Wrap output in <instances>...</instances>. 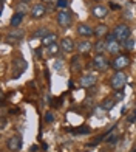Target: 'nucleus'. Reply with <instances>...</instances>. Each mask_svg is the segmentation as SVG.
I'll list each match as a JSON object with an SVG mask.
<instances>
[{"instance_id":"25","label":"nucleus","mask_w":136,"mask_h":152,"mask_svg":"<svg viewBox=\"0 0 136 152\" xmlns=\"http://www.w3.org/2000/svg\"><path fill=\"white\" fill-rule=\"evenodd\" d=\"M113 98L116 99V102L118 101H122V98H124V90H122V88H121V90H116V93H114Z\"/></svg>"},{"instance_id":"33","label":"nucleus","mask_w":136,"mask_h":152,"mask_svg":"<svg viewBox=\"0 0 136 152\" xmlns=\"http://www.w3.org/2000/svg\"><path fill=\"white\" fill-rule=\"evenodd\" d=\"M37 151H39V146H33L31 148V152H37Z\"/></svg>"},{"instance_id":"9","label":"nucleus","mask_w":136,"mask_h":152,"mask_svg":"<svg viewBox=\"0 0 136 152\" xmlns=\"http://www.w3.org/2000/svg\"><path fill=\"white\" fill-rule=\"evenodd\" d=\"M105 44H107V51L110 53V54H118L119 53V50H121L119 40L111 39V40H105Z\"/></svg>"},{"instance_id":"10","label":"nucleus","mask_w":136,"mask_h":152,"mask_svg":"<svg viewBox=\"0 0 136 152\" xmlns=\"http://www.w3.org/2000/svg\"><path fill=\"white\" fill-rule=\"evenodd\" d=\"M45 11H46L45 6L37 3V5H34L31 8V16H33V19H42L45 16Z\"/></svg>"},{"instance_id":"31","label":"nucleus","mask_w":136,"mask_h":152,"mask_svg":"<svg viewBox=\"0 0 136 152\" xmlns=\"http://www.w3.org/2000/svg\"><path fill=\"white\" fill-rule=\"evenodd\" d=\"M9 37H22V33H11Z\"/></svg>"},{"instance_id":"36","label":"nucleus","mask_w":136,"mask_h":152,"mask_svg":"<svg viewBox=\"0 0 136 152\" xmlns=\"http://www.w3.org/2000/svg\"><path fill=\"white\" fill-rule=\"evenodd\" d=\"M133 152H136V149H133Z\"/></svg>"},{"instance_id":"15","label":"nucleus","mask_w":136,"mask_h":152,"mask_svg":"<svg viewBox=\"0 0 136 152\" xmlns=\"http://www.w3.org/2000/svg\"><path fill=\"white\" fill-rule=\"evenodd\" d=\"M22 20H23V14H22V12H16V14L11 17L9 25L12 26V28H17V26H19L20 23H22Z\"/></svg>"},{"instance_id":"20","label":"nucleus","mask_w":136,"mask_h":152,"mask_svg":"<svg viewBox=\"0 0 136 152\" xmlns=\"http://www.w3.org/2000/svg\"><path fill=\"white\" fill-rule=\"evenodd\" d=\"M107 33V25H98V28L94 30V36L96 37H102Z\"/></svg>"},{"instance_id":"6","label":"nucleus","mask_w":136,"mask_h":152,"mask_svg":"<svg viewBox=\"0 0 136 152\" xmlns=\"http://www.w3.org/2000/svg\"><path fill=\"white\" fill-rule=\"evenodd\" d=\"M96 81H98V76H94L93 73H87L84 76H80L79 86L84 87V88H88V87H93L94 84H96Z\"/></svg>"},{"instance_id":"11","label":"nucleus","mask_w":136,"mask_h":152,"mask_svg":"<svg viewBox=\"0 0 136 152\" xmlns=\"http://www.w3.org/2000/svg\"><path fill=\"white\" fill-rule=\"evenodd\" d=\"M91 14L96 17V19H104V17L108 14V10L105 8L104 5H96V6L91 10Z\"/></svg>"},{"instance_id":"13","label":"nucleus","mask_w":136,"mask_h":152,"mask_svg":"<svg viewBox=\"0 0 136 152\" xmlns=\"http://www.w3.org/2000/svg\"><path fill=\"white\" fill-rule=\"evenodd\" d=\"M60 48H62V51H65V53H73V50H74L73 39H70V37L62 39V42H60Z\"/></svg>"},{"instance_id":"17","label":"nucleus","mask_w":136,"mask_h":152,"mask_svg":"<svg viewBox=\"0 0 136 152\" xmlns=\"http://www.w3.org/2000/svg\"><path fill=\"white\" fill-rule=\"evenodd\" d=\"M94 50H96L98 54H102V51H105L107 50V44H105V40H98L96 45H94Z\"/></svg>"},{"instance_id":"23","label":"nucleus","mask_w":136,"mask_h":152,"mask_svg":"<svg viewBox=\"0 0 136 152\" xmlns=\"http://www.w3.org/2000/svg\"><path fill=\"white\" fill-rule=\"evenodd\" d=\"M124 47L127 48V50H133V48L136 47V40H135V39H130V37H128V39L125 40V42H124Z\"/></svg>"},{"instance_id":"7","label":"nucleus","mask_w":136,"mask_h":152,"mask_svg":"<svg viewBox=\"0 0 136 152\" xmlns=\"http://www.w3.org/2000/svg\"><path fill=\"white\" fill-rule=\"evenodd\" d=\"M93 67L96 68L98 72H104L108 68V61L104 54H96V58L93 59Z\"/></svg>"},{"instance_id":"14","label":"nucleus","mask_w":136,"mask_h":152,"mask_svg":"<svg viewBox=\"0 0 136 152\" xmlns=\"http://www.w3.org/2000/svg\"><path fill=\"white\" fill-rule=\"evenodd\" d=\"M77 51H79L80 54L91 51V44H90V40H82V42H79V45H77Z\"/></svg>"},{"instance_id":"3","label":"nucleus","mask_w":136,"mask_h":152,"mask_svg":"<svg viewBox=\"0 0 136 152\" xmlns=\"http://www.w3.org/2000/svg\"><path fill=\"white\" fill-rule=\"evenodd\" d=\"M25 70H26V62H25V59H22V58L14 59V62H12V65H11L12 78H19V76L22 75Z\"/></svg>"},{"instance_id":"21","label":"nucleus","mask_w":136,"mask_h":152,"mask_svg":"<svg viewBox=\"0 0 136 152\" xmlns=\"http://www.w3.org/2000/svg\"><path fill=\"white\" fill-rule=\"evenodd\" d=\"M48 34H50V33H48V30H46V28H40V30L36 31V34H34V36L39 37V39H45Z\"/></svg>"},{"instance_id":"34","label":"nucleus","mask_w":136,"mask_h":152,"mask_svg":"<svg viewBox=\"0 0 136 152\" xmlns=\"http://www.w3.org/2000/svg\"><path fill=\"white\" fill-rule=\"evenodd\" d=\"M42 2H45V3H50V2H54V0H42Z\"/></svg>"},{"instance_id":"22","label":"nucleus","mask_w":136,"mask_h":152,"mask_svg":"<svg viewBox=\"0 0 136 152\" xmlns=\"http://www.w3.org/2000/svg\"><path fill=\"white\" fill-rule=\"evenodd\" d=\"M71 70H73V72H79V70H80V64H79V56L73 58V61H71Z\"/></svg>"},{"instance_id":"8","label":"nucleus","mask_w":136,"mask_h":152,"mask_svg":"<svg viewBox=\"0 0 136 152\" xmlns=\"http://www.w3.org/2000/svg\"><path fill=\"white\" fill-rule=\"evenodd\" d=\"M57 23L62 26V28H68V26L71 25V14L68 11H59L57 14Z\"/></svg>"},{"instance_id":"4","label":"nucleus","mask_w":136,"mask_h":152,"mask_svg":"<svg viewBox=\"0 0 136 152\" xmlns=\"http://www.w3.org/2000/svg\"><path fill=\"white\" fill-rule=\"evenodd\" d=\"M128 65H130V59H128V56H125V54L116 56V58H114V61L111 62V67L116 72H122V68H125Z\"/></svg>"},{"instance_id":"5","label":"nucleus","mask_w":136,"mask_h":152,"mask_svg":"<svg viewBox=\"0 0 136 152\" xmlns=\"http://www.w3.org/2000/svg\"><path fill=\"white\" fill-rule=\"evenodd\" d=\"M6 148H8L11 152L20 151V148H22V138H20V135H12V137H9L8 141H6Z\"/></svg>"},{"instance_id":"29","label":"nucleus","mask_w":136,"mask_h":152,"mask_svg":"<svg viewBox=\"0 0 136 152\" xmlns=\"http://www.w3.org/2000/svg\"><path fill=\"white\" fill-rule=\"evenodd\" d=\"M135 120H136V110L133 112V115H132V116H128V123H133Z\"/></svg>"},{"instance_id":"30","label":"nucleus","mask_w":136,"mask_h":152,"mask_svg":"<svg viewBox=\"0 0 136 152\" xmlns=\"http://www.w3.org/2000/svg\"><path fill=\"white\" fill-rule=\"evenodd\" d=\"M118 138H119V137H116V135H113V137H111V140H108V143H111V144H114V143L118 141Z\"/></svg>"},{"instance_id":"19","label":"nucleus","mask_w":136,"mask_h":152,"mask_svg":"<svg viewBox=\"0 0 136 152\" xmlns=\"http://www.w3.org/2000/svg\"><path fill=\"white\" fill-rule=\"evenodd\" d=\"M57 51H59V45H57V44H53V45H50V47H46V54H48L50 58H51V56H56Z\"/></svg>"},{"instance_id":"1","label":"nucleus","mask_w":136,"mask_h":152,"mask_svg":"<svg viewBox=\"0 0 136 152\" xmlns=\"http://www.w3.org/2000/svg\"><path fill=\"white\" fill-rule=\"evenodd\" d=\"M125 82H127V75L124 72H116L110 79V86L114 90H121V88H124Z\"/></svg>"},{"instance_id":"26","label":"nucleus","mask_w":136,"mask_h":152,"mask_svg":"<svg viewBox=\"0 0 136 152\" xmlns=\"http://www.w3.org/2000/svg\"><path fill=\"white\" fill-rule=\"evenodd\" d=\"M62 67H64L62 59H57L56 62H54V68H56V70H62Z\"/></svg>"},{"instance_id":"28","label":"nucleus","mask_w":136,"mask_h":152,"mask_svg":"<svg viewBox=\"0 0 136 152\" xmlns=\"http://www.w3.org/2000/svg\"><path fill=\"white\" fill-rule=\"evenodd\" d=\"M53 120H54V118H53V113H51V112H48V113L45 115V121H48V123H51Z\"/></svg>"},{"instance_id":"16","label":"nucleus","mask_w":136,"mask_h":152,"mask_svg":"<svg viewBox=\"0 0 136 152\" xmlns=\"http://www.w3.org/2000/svg\"><path fill=\"white\" fill-rule=\"evenodd\" d=\"M56 39H57L56 34H54V33H50L45 39H42V44H43L45 47H50V45H53V44H56Z\"/></svg>"},{"instance_id":"24","label":"nucleus","mask_w":136,"mask_h":152,"mask_svg":"<svg viewBox=\"0 0 136 152\" xmlns=\"http://www.w3.org/2000/svg\"><path fill=\"white\" fill-rule=\"evenodd\" d=\"M73 132H74V134H90V132H91V130H90V127H85V126H84V127H79V129H74V130H73Z\"/></svg>"},{"instance_id":"27","label":"nucleus","mask_w":136,"mask_h":152,"mask_svg":"<svg viewBox=\"0 0 136 152\" xmlns=\"http://www.w3.org/2000/svg\"><path fill=\"white\" fill-rule=\"evenodd\" d=\"M56 5L59 6V8H67V6H68V2H67V0H57Z\"/></svg>"},{"instance_id":"32","label":"nucleus","mask_w":136,"mask_h":152,"mask_svg":"<svg viewBox=\"0 0 136 152\" xmlns=\"http://www.w3.org/2000/svg\"><path fill=\"white\" fill-rule=\"evenodd\" d=\"M34 56H36V58H40V48H39V50H36V53H34Z\"/></svg>"},{"instance_id":"35","label":"nucleus","mask_w":136,"mask_h":152,"mask_svg":"<svg viewBox=\"0 0 136 152\" xmlns=\"http://www.w3.org/2000/svg\"><path fill=\"white\" fill-rule=\"evenodd\" d=\"M20 2H22V3H28L30 0H20Z\"/></svg>"},{"instance_id":"12","label":"nucleus","mask_w":136,"mask_h":152,"mask_svg":"<svg viewBox=\"0 0 136 152\" xmlns=\"http://www.w3.org/2000/svg\"><path fill=\"white\" fill-rule=\"evenodd\" d=\"M77 33L80 34V36H84V37H90L94 34V30L91 28L90 25H87V23H80L77 26Z\"/></svg>"},{"instance_id":"18","label":"nucleus","mask_w":136,"mask_h":152,"mask_svg":"<svg viewBox=\"0 0 136 152\" xmlns=\"http://www.w3.org/2000/svg\"><path fill=\"white\" fill-rule=\"evenodd\" d=\"M114 104H116V99H114V98H107L104 102H102V109L110 110V109H113Z\"/></svg>"},{"instance_id":"2","label":"nucleus","mask_w":136,"mask_h":152,"mask_svg":"<svg viewBox=\"0 0 136 152\" xmlns=\"http://www.w3.org/2000/svg\"><path fill=\"white\" fill-rule=\"evenodd\" d=\"M113 34H114V37H116V40H122V42H125V40L130 37V28H128L125 23H119V25L114 26Z\"/></svg>"}]
</instances>
